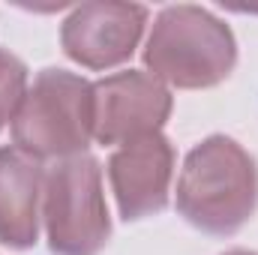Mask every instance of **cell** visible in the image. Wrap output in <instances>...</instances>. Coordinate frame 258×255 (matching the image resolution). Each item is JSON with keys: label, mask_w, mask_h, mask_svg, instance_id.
<instances>
[{"label": "cell", "mask_w": 258, "mask_h": 255, "mask_svg": "<svg viewBox=\"0 0 258 255\" xmlns=\"http://www.w3.org/2000/svg\"><path fill=\"white\" fill-rule=\"evenodd\" d=\"M255 165L228 138H210L186 159L177 207L183 216L213 234H231L255 207Z\"/></svg>", "instance_id": "6da1fadb"}, {"label": "cell", "mask_w": 258, "mask_h": 255, "mask_svg": "<svg viewBox=\"0 0 258 255\" xmlns=\"http://www.w3.org/2000/svg\"><path fill=\"white\" fill-rule=\"evenodd\" d=\"M96 129L93 87L69 72L45 69L24 96L12 135L30 156H78Z\"/></svg>", "instance_id": "7a4b0ae2"}, {"label": "cell", "mask_w": 258, "mask_h": 255, "mask_svg": "<svg viewBox=\"0 0 258 255\" xmlns=\"http://www.w3.org/2000/svg\"><path fill=\"white\" fill-rule=\"evenodd\" d=\"M147 63L180 87H207L228 75L234 42L228 27L195 6L162 12L147 45Z\"/></svg>", "instance_id": "3957f363"}, {"label": "cell", "mask_w": 258, "mask_h": 255, "mask_svg": "<svg viewBox=\"0 0 258 255\" xmlns=\"http://www.w3.org/2000/svg\"><path fill=\"white\" fill-rule=\"evenodd\" d=\"M45 219L51 249L60 255H96L108 240V213L96 159L78 153L45 177Z\"/></svg>", "instance_id": "277c9868"}, {"label": "cell", "mask_w": 258, "mask_h": 255, "mask_svg": "<svg viewBox=\"0 0 258 255\" xmlns=\"http://www.w3.org/2000/svg\"><path fill=\"white\" fill-rule=\"evenodd\" d=\"M96 102V129L93 135L102 144L135 141L153 135L171 111L168 90L141 72H123L93 87Z\"/></svg>", "instance_id": "5b68a950"}, {"label": "cell", "mask_w": 258, "mask_h": 255, "mask_svg": "<svg viewBox=\"0 0 258 255\" xmlns=\"http://www.w3.org/2000/svg\"><path fill=\"white\" fill-rule=\"evenodd\" d=\"M141 24H144L141 6H120V3L81 6L63 27L66 54L93 69L120 63L132 54Z\"/></svg>", "instance_id": "8992f818"}, {"label": "cell", "mask_w": 258, "mask_h": 255, "mask_svg": "<svg viewBox=\"0 0 258 255\" xmlns=\"http://www.w3.org/2000/svg\"><path fill=\"white\" fill-rule=\"evenodd\" d=\"M171 177V147L162 135H144L129 141L111 156V183L120 201V213L138 219L156 213L165 204Z\"/></svg>", "instance_id": "52a82bcc"}, {"label": "cell", "mask_w": 258, "mask_h": 255, "mask_svg": "<svg viewBox=\"0 0 258 255\" xmlns=\"http://www.w3.org/2000/svg\"><path fill=\"white\" fill-rule=\"evenodd\" d=\"M42 168L36 156L12 147L0 150V243L30 246L36 240V204Z\"/></svg>", "instance_id": "ba28073f"}, {"label": "cell", "mask_w": 258, "mask_h": 255, "mask_svg": "<svg viewBox=\"0 0 258 255\" xmlns=\"http://www.w3.org/2000/svg\"><path fill=\"white\" fill-rule=\"evenodd\" d=\"M24 102V66L12 54L0 51V129L6 120H15Z\"/></svg>", "instance_id": "9c48e42d"}, {"label": "cell", "mask_w": 258, "mask_h": 255, "mask_svg": "<svg viewBox=\"0 0 258 255\" xmlns=\"http://www.w3.org/2000/svg\"><path fill=\"white\" fill-rule=\"evenodd\" d=\"M228 255H255V252H243V249H237V252H228Z\"/></svg>", "instance_id": "30bf717a"}]
</instances>
